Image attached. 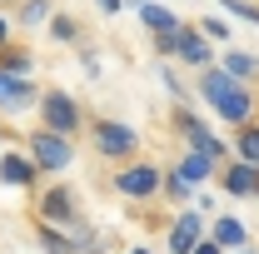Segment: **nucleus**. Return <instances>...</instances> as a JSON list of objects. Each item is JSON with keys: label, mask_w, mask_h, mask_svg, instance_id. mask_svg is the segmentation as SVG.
Instances as JSON below:
<instances>
[{"label": "nucleus", "mask_w": 259, "mask_h": 254, "mask_svg": "<svg viewBox=\"0 0 259 254\" xmlns=\"http://www.w3.org/2000/svg\"><path fill=\"white\" fill-rule=\"evenodd\" d=\"M194 95H199V105L229 130H244L249 120H259V90L244 85V80H234L225 65L199 70V75H194Z\"/></svg>", "instance_id": "obj_1"}, {"label": "nucleus", "mask_w": 259, "mask_h": 254, "mask_svg": "<svg viewBox=\"0 0 259 254\" xmlns=\"http://www.w3.org/2000/svg\"><path fill=\"white\" fill-rule=\"evenodd\" d=\"M155 40V55L160 60H175V65H185V70H209V65H220V45L209 40V35L199 30V25H180V30H164V35H150Z\"/></svg>", "instance_id": "obj_2"}, {"label": "nucleus", "mask_w": 259, "mask_h": 254, "mask_svg": "<svg viewBox=\"0 0 259 254\" xmlns=\"http://www.w3.org/2000/svg\"><path fill=\"white\" fill-rule=\"evenodd\" d=\"M85 140H90V155L105 159V164H130V159H140V130L130 125V120H115V115H90Z\"/></svg>", "instance_id": "obj_3"}, {"label": "nucleus", "mask_w": 259, "mask_h": 254, "mask_svg": "<svg viewBox=\"0 0 259 254\" xmlns=\"http://www.w3.org/2000/svg\"><path fill=\"white\" fill-rule=\"evenodd\" d=\"M164 170L169 164L140 155V159H130V164H115L110 170V190L120 194V199H130V204H155V199H164Z\"/></svg>", "instance_id": "obj_4"}, {"label": "nucleus", "mask_w": 259, "mask_h": 254, "mask_svg": "<svg viewBox=\"0 0 259 254\" xmlns=\"http://www.w3.org/2000/svg\"><path fill=\"white\" fill-rule=\"evenodd\" d=\"M169 130L185 140V150H199V155L229 164L234 159V140H225L220 130H209V115H199L194 105H169Z\"/></svg>", "instance_id": "obj_5"}, {"label": "nucleus", "mask_w": 259, "mask_h": 254, "mask_svg": "<svg viewBox=\"0 0 259 254\" xmlns=\"http://www.w3.org/2000/svg\"><path fill=\"white\" fill-rule=\"evenodd\" d=\"M40 125L55 130V135H70V140H80L85 130H90V110L80 105V100L70 95L65 85H45V95H40Z\"/></svg>", "instance_id": "obj_6"}, {"label": "nucleus", "mask_w": 259, "mask_h": 254, "mask_svg": "<svg viewBox=\"0 0 259 254\" xmlns=\"http://www.w3.org/2000/svg\"><path fill=\"white\" fill-rule=\"evenodd\" d=\"M25 150H30L35 164L45 170V180H65V175L75 170V140H70V135H55V130L35 125V130H25Z\"/></svg>", "instance_id": "obj_7"}, {"label": "nucleus", "mask_w": 259, "mask_h": 254, "mask_svg": "<svg viewBox=\"0 0 259 254\" xmlns=\"http://www.w3.org/2000/svg\"><path fill=\"white\" fill-rule=\"evenodd\" d=\"M35 220H50L60 224V229H75V224H85V215H80V194L70 190L65 180H45L40 190H35Z\"/></svg>", "instance_id": "obj_8"}, {"label": "nucleus", "mask_w": 259, "mask_h": 254, "mask_svg": "<svg viewBox=\"0 0 259 254\" xmlns=\"http://www.w3.org/2000/svg\"><path fill=\"white\" fill-rule=\"evenodd\" d=\"M204 239H209V215L199 204H185L164 220V249L169 254H194Z\"/></svg>", "instance_id": "obj_9"}, {"label": "nucleus", "mask_w": 259, "mask_h": 254, "mask_svg": "<svg viewBox=\"0 0 259 254\" xmlns=\"http://www.w3.org/2000/svg\"><path fill=\"white\" fill-rule=\"evenodd\" d=\"M40 95H45V85H35L30 75H10V70H0V115L20 120V115L40 110Z\"/></svg>", "instance_id": "obj_10"}, {"label": "nucleus", "mask_w": 259, "mask_h": 254, "mask_svg": "<svg viewBox=\"0 0 259 254\" xmlns=\"http://www.w3.org/2000/svg\"><path fill=\"white\" fill-rule=\"evenodd\" d=\"M0 185L5 190H25V194H35L40 185H45V170L35 164V155L30 150H0Z\"/></svg>", "instance_id": "obj_11"}, {"label": "nucleus", "mask_w": 259, "mask_h": 254, "mask_svg": "<svg viewBox=\"0 0 259 254\" xmlns=\"http://www.w3.org/2000/svg\"><path fill=\"white\" fill-rule=\"evenodd\" d=\"M214 190L225 194V199H254V190H259V164L229 159L225 170H220V180H214Z\"/></svg>", "instance_id": "obj_12"}, {"label": "nucleus", "mask_w": 259, "mask_h": 254, "mask_svg": "<svg viewBox=\"0 0 259 254\" xmlns=\"http://www.w3.org/2000/svg\"><path fill=\"white\" fill-rule=\"evenodd\" d=\"M209 239H214V244H225L229 254H234V249H254V234H249V224L239 220V215H229V209L209 215Z\"/></svg>", "instance_id": "obj_13"}, {"label": "nucleus", "mask_w": 259, "mask_h": 254, "mask_svg": "<svg viewBox=\"0 0 259 254\" xmlns=\"http://www.w3.org/2000/svg\"><path fill=\"white\" fill-rule=\"evenodd\" d=\"M175 170L190 180L194 190H209V185L220 180V170H225V164H220V159H209V155H199V150H185V155L175 159Z\"/></svg>", "instance_id": "obj_14"}, {"label": "nucleus", "mask_w": 259, "mask_h": 254, "mask_svg": "<svg viewBox=\"0 0 259 254\" xmlns=\"http://www.w3.org/2000/svg\"><path fill=\"white\" fill-rule=\"evenodd\" d=\"M220 65H225L234 80H244V85H254V90H259V55H254V50L225 45V50H220Z\"/></svg>", "instance_id": "obj_15"}, {"label": "nucleus", "mask_w": 259, "mask_h": 254, "mask_svg": "<svg viewBox=\"0 0 259 254\" xmlns=\"http://www.w3.org/2000/svg\"><path fill=\"white\" fill-rule=\"evenodd\" d=\"M135 15H140V25H145L150 35H164V30H180V25H185V15H180V10H169L164 0H145Z\"/></svg>", "instance_id": "obj_16"}, {"label": "nucleus", "mask_w": 259, "mask_h": 254, "mask_svg": "<svg viewBox=\"0 0 259 254\" xmlns=\"http://www.w3.org/2000/svg\"><path fill=\"white\" fill-rule=\"evenodd\" d=\"M10 15H15L20 30H45V25L55 20V0H15Z\"/></svg>", "instance_id": "obj_17"}, {"label": "nucleus", "mask_w": 259, "mask_h": 254, "mask_svg": "<svg viewBox=\"0 0 259 254\" xmlns=\"http://www.w3.org/2000/svg\"><path fill=\"white\" fill-rule=\"evenodd\" d=\"M35 244H40V254H75V234L50 220H35Z\"/></svg>", "instance_id": "obj_18"}, {"label": "nucleus", "mask_w": 259, "mask_h": 254, "mask_svg": "<svg viewBox=\"0 0 259 254\" xmlns=\"http://www.w3.org/2000/svg\"><path fill=\"white\" fill-rule=\"evenodd\" d=\"M35 65H40V55H35L25 40H10L0 50V70H10V75H35Z\"/></svg>", "instance_id": "obj_19"}, {"label": "nucleus", "mask_w": 259, "mask_h": 254, "mask_svg": "<svg viewBox=\"0 0 259 254\" xmlns=\"http://www.w3.org/2000/svg\"><path fill=\"white\" fill-rule=\"evenodd\" d=\"M45 30H50V40H55V45H85V25H80L70 10H55V20H50Z\"/></svg>", "instance_id": "obj_20"}, {"label": "nucleus", "mask_w": 259, "mask_h": 254, "mask_svg": "<svg viewBox=\"0 0 259 254\" xmlns=\"http://www.w3.org/2000/svg\"><path fill=\"white\" fill-rule=\"evenodd\" d=\"M160 85H164V95L175 100V105H190L194 100V85L175 70V60H160Z\"/></svg>", "instance_id": "obj_21"}, {"label": "nucleus", "mask_w": 259, "mask_h": 254, "mask_svg": "<svg viewBox=\"0 0 259 254\" xmlns=\"http://www.w3.org/2000/svg\"><path fill=\"white\" fill-rule=\"evenodd\" d=\"M194 194H199V190H194L190 180H185V175L169 164V170H164V199H169L175 209H185V204H194Z\"/></svg>", "instance_id": "obj_22"}, {"label": "nucleus", "mask_w": 259, "mask_h": 254, "mask_svg": "<svg viewBox=\"0 0 259 254\" xmlns=\"http://www.w3.org/2000/svg\"><path fill=\"white\" fill-rule=\"evenodd\" d=\"M229 140H234V159H244V164H259V120H249L244 130H234Z\"/></svg>", "instance_id": "obj_23"}, {"label": "nucleus", "mask_w": 259, "mask_h": 254, "mask_svg": "<svg viewBox=\"0 0 259 254\" xmlns=\"http://www.w3.org/2000/svg\"><path fill=\"white\" fill-rule=\"evenodd\" d=\"M70 234H75V254H105V229H95V224H75Z\"/></svg>", "instance_id": "obj_24"}, {"label": "nucleus", "mask_w": 259, "mask_h": 254, "mask_svg": "<svg viewBox=\"0 0 259 254\" xmlns=\"http://www.w3.org/2000/svg\"><path fill=\"white\" fill-rule=\"evenodd\" d=\"M220 10L239 25H259V0H220Z\"/></svg>", "instance_id": "obj_25"}, {"label": "nucleus", "mask_w": 259, "mask_h": 254, "mask_svg": "<svg viewBox=\"0 0 259 254\" xmlns=\"http://www.w3.org/2000/svg\"><path fill=\"white\" fill-rule=\"evenodd\" d=\"M194 25H199V30L209 35V40H214L220 50H225V45H229V20H225V15H199Z\"/></svg>", "instance_id": "obj_26"}, {"label": "nucleus", "mask_w": 259, "mask_h": 254, "mask_svg": "<svg viewBox=\"0 0 259 254\" xmlns=\"http://www.w3.org/2000/svg\"><path fill=\"white\" fill-rule=\"evenodd\" d=\"M15 30H20V25H15V15H10V5H0V50H5V45L15 40Z\"/></svg>", "instance_id": "obj_27"}, {"label": "nucleus", "mask_w": 259, "mask_h": 254, "mask_svg": "<svg viewBox=\"0 0 259 254\" xmlns=\"http://www.w3.org/2000/svg\"><path fill=\"white\" fill-rule=\"evenodd\" d=\"M75 50H80V55H75V60H80V70H85V75L95 80V75H100V55L90 50V45H75Z\"/></svg>", "instance_id": "obj_28"}, {"label": "nucleus", "mask_w": 259, "mask_h": 254, "mask_svg": "<svg viewBox=\"0 0 259 254\" xmlns=\"http://www.w3.org/2000/svg\"><path fill=\"white\" fill-rule=\"evenodd\" d=\"M194 204H199L204 215H220V209H214V204H220V190H214V185H209V190H199V194H194Z\"/></svg>", "instance_id": "obj_29"}, {"label": "nucleus", "mask_w": 259, "mask_h": 254, "mask_svg": "<svg viewBox=\"0 0 259 254\" xmlns=\"http://www.w3.org/2000/svg\"><path fill=\"white\" fill-rule=\"evenodd\" d=\"M15 135H20V130H10V115H0V150H10Z\"/></svg>", "instance_id": "obj_30"}, {"label": "nucleus", "mask_w": 259, "mask_h": 254, "mask_svg": "<svg viewBox=\"0 0 259 254\" xmlns=\"http://www.w3.org/2000/svg\"><path fill=\"white\" fill-rule=\"evenodd\" d=\"M125 10V0H100V15H120Z\"/></svg>", "instance_id": "obj_31"}, {"label": "nucleus", "mask_w": 259, "mask_h": 254, "mask_svg": "<svg viewBox=\"0 0 259 254\" xmlns=\"http://www.w3.org/2000/svg\"><path fill=\"white\" fill-rule=\"evenodd\" d=\"M194 254H229V249H225V244H214V239H204V244H199Z\"/></svg>", "instance_id": "obj_32"}, {"label": "nucleus", "mask_w": 259, "mask_h": 254, "mask_svg": "<svg viewBox=\"0 0 259 254\" xmlns=\"http://www.w3.org/2000/svg\"><path fill=\"white\" fill-rule=\"evenodd\" d=\"M125 254H155V249H150V244H130Z\"/></svg>", "instance_id": "obj_33"}, {"label": "nucleus", "mask_w": 259, "mask_h": 254, "mask_svg": "<svg viewBox=\"0 0 259 254\" xmlns=\"http://www.w3.org/2000/svg\"><path fill=\"white\" fill-rule=\"evenodd\" d=\"M234 254H259V244H254V249H234Z\"/></svg>", "instance_id": "obj_34"}, {"label": "nucleus", "mask_w": 259, "mask_h": 254, "mask_svg": "<svg viewBox=\"0 0 259 254\" xmlns=\"http://www.w3.org/2000/svg\"><path fill=\"white\" fill-rule=\"evenodd\" d=\"M125 5H135V10H140V5H145V0H125Z\"/></svg>", "instance_id": "obj_35"}, {"label": "nucleus", "mask_w": 259, "mask_h": 254, "mask_svg": "<svg viewBox=\"0 0 259 254\" xmlns=\"http://www.w3.org/2000/svg\"><path fill=\"white\" fill-rule=\"evenodd\" d=\"M0 5H15V0H0Z\"/></svg>", "instance_id": "obj_36"}]
</instances>
